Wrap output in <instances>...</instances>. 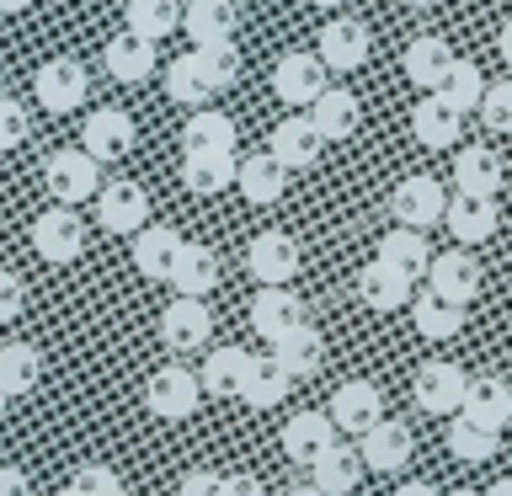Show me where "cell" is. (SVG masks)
I'll return each mask as SVG.
<instances>
[{"label":"cell","mask_w":512,"mask_h":496,"mask_svg":"<svg viewBox=\"0 0 512 496\" xmlns=\"http://www.w3.org/2000/svg\"><path fill=\"white\" fill-rule=\"evenodd\" d=\"M176 496H219V475H214V470H192Z\"/></svg>","instance_id":"cell-49"},{"label":"cell","mask_w":512,"mask_h":496,"mask_svg":"<svg viewBox=\"0 0 512 496\" xmlns=\"http://www.w3.org/2000/svg\"><path fill=\"white\" fill-rule=\"evenodd\" d=\"M310 475H315V491L320 496H347V491H358V480H363V459L352 454V448L331 443L326 454L310 464Z\"/></svg>","instance_id":"cell-31"},{"label":"cell","mask_w":512,"mask_h":496,"mask_svg":"<svg viewBox=\"0 0 512 496\" xmlns=\"http://www.w3.org/2000/svg\"><path fill=\"white\" fill-rule=\"evenodd\" d=\"M272 6H278V0H272Z\"/></svg>","instance_id":"cell-62"},{"label":"cell","mask_w":512,"mask_h":496,"mask_svg":"<svg viewBox=\"0 0 512 496\" xmlns=\"http://www.w3.org/2000/svg\"><path fill=\"white\" fill-rule=\"evenodd\" d=\"M272 358L288 379H310L320 374V363H326V342H320V331L310 320H299V326H288L283 336H272Z\"/></svg>","instance_id":"cell-15"},{"label":"cell","mask_w":512,"mask_h":496,"mask_svg":"<svg viewBox=\"0 0 512 496\" xmlns=\"http://www.w3.org/2000/svg\"><path fill=\"white\" fill-rule=\"evenodd\" d=\"M310 6H320V11H336V6H347V0H310Z\"/></svg>","instance_id":"cell-54"},{"label":"cell","mask_w":512,"mask_h":496,"mask_svg":"<svg viewBox=\"0 0 512 496\" xmlns=\"http://www.w3.org/2000/svg\"><path fill=\"white\" fill-rule=\"evenodd\" d=\"M438 496H475V491H438Z\"/></svg>","instance_id":"cell-58"},{"label":"cell","mask_w":512,"mask_h":496,"mask_svg":"<svg viewBox=\"0 0 512 496\" xmlns=\"http://www.w3.org/2000/svg\"><path fill=\"white\" fill-rule=\"evenodd\" d=\"M454 187L475 192V198H496L502 192V155L491 144H464L454 155Z\"/></svg>","instance_id":"cell-26"},{"label":"cell","mask_w":512,"mask_h":496,"mask_svg":"<svg viewBox=\"0 0 512 496\" xmlns=\"http://www.w3.org/2000/svg\"><path fill=\"white\" fill-rule=\"evenodd\" d=\"M406 6H416V11H427V6H438V0H406Z\"/></svg>","instance_id":"cell-57"},{"label":"cell","mask_w":512,"mask_h":496,"mask_svg":"<svg viewBox=\"0 0 512 496\" xmlns=\"http://www.w3.org/2000/svg\"><path fill=\"white\" fill-rule=\"evenodd\" d=\"M379 262L384 267H395L400 278H422L427 272V240H422V230H406V224H400V230H390L379 240Z\"/></svg>","instance_id":"cell-35"},{"label":"cell","mask_w":512,"mask_h":496,"mask_svg":"<svg viewBox=\"0 0 512 496\" xmlns=\"http://www.w3.org/2000/svg\"><path fill=\"white\" fill-rule=\"evenodd\" d=\"M91 198H96V219H102V230H112V235H134L139 224L150 219V198H144L139 182H102Z\"/></svg>","instance_id":"cell-4"},{"label":"cell","mask_w":512,"mask_h":496,"mask_svg":"<svg viewBox=\"0 0 512 496\" xmlns=\"http://www.w3.org/2000/svg\"><path fill=\"white\" fill-rule=\"evenodd\" d=\"M198 400H203L198 374H192V368H182V363L155 368L150 384H144V406H150L155 416H166V422H182V416H192V411H198Z\"/></svg>","instance_id":"cell-2"},{"label":"cell","mask_w":512,"mask_h":496,"mask_svg":"<svg viewBox=\"0 0 512 496\" xmlns=\"http://www.w3.org/2000/svg\"><path fill=\"white\" fill-rule=\"evenodd\" d=\"M459 123H464V112L448 107L438 91H427L422 102L411 107V134H416V144H427V150H448V144H459Z\"/></svg>","instance_id":"cell-24"},{"label":"cell","mask_w":512,"mask_h":496,"mask_svg":"<svg viewBox=\"0 0 512 496\" xmlns=\"http://www.w3.org/2000/svg\"><path fill=\"white\" fill-rule=\"evenodd\" d=\"M363 448H358V459H363V470H379V475H395V470H406L411 464V427L406 422H379L358 432Z\"/></svg>","instance_id":"cell-11"},{"label":"cell","mask_w":512,"mask_h":496,"mask_svg":"<svg viewBox=\"0 0 512 496\" xmlns=\"http://www.w3.org/2000/svg\"><path fill=\"white\" fill-rule=\"evenodd\" d=\"M166 96L171 102H187V107H198V102H214V86H208V75L198 70V59L182 54V59H171V70H166Z\"/></svg>","instance_id":"cell-42"},{"label":"cell","mask_w":512,"mask_h":496,"mask_svg":"<svg viewBox=\"0 0 512 496\" xmlns=\"http://www.w3.org/2000/svg\"><path fill=\"white\" fill-rule=\"evenodd\" d=\"M288 379L283 368H278V358H251L246 363V379H240V400H246V406H256V411H267V406H278V400L288 395Z\"/></svg>","instance_id":"cell-33"},{"label":"cell","mask_w":512,"mask_h":496,"mask_svg":"<svg viewBox=\"0 0 512 496\" xmlns=\"http://www.w3.org/2000/svg\"><path fill=\"white\" fill-rule=\"evenodd\" d=\"M192 59H198V70L208 75V86H214V91H230L235 86V75H240L235 38L230 43H198V48H192Z\"/></svg>","instance_id":"cell-44"},{"label":"cell","mask_w":512,"mask_h":496,"mask_svg":"<svg viewBox=\"0 0 512 496\" xmlns=\"http://www.w3.org/2000/svg\"><path fill=\"white\" fill-rule=\"evenodd\" d=\"M480 123L491 128V134H507L512 128V80H491V86H480Z\"/></svg>","instance_id":"cell-45"},{"label":"cell","mask_w":512,"mask_h":496,"mask_svg":"<svg viewBox=\"0 0 512 496\" xmlns=\"http://www.w3.org/2000/svg\"><path fill=\"white\" fill-rule=\"evenodd\" d=\"M486 496H512V486H507V480H496V486H491Z\"/></svg>","instance_id":"cell-55"},{"label":"cell","mask_w":512,"mask_h":496,"mask_svg":"<svg viewBox=\"0 0 512 496\" xmlns=\"http://www.w3.org/2000/svg\"><path fill=\"white\" fill-rule=\"evenodd\" d=\"M43 379V358H38V347H27V342H6L0 347V395H27L32 384Z\"/></svg>","instance_id":"cell-37"},{"label":"cell","mask_w":512,"mask_h":496,"mask_svg":"<svg viewBox=\"0 0 512 496\" xmlns=\"http://www.w3.org/2000/svg\"><path fill=\"white\" fill-rule=\"evenodd\" d=\"M443 182H432V176H406L395 192H390V214L406 224V230H432V224L443 219Z\"/></svg>","instance_id":"cell-7"},{"label":"cell","mask_w":512,"mask_h":496,"mask_svg":"<svg viewBox=\"0 0 512 496\" xmlns=\"http://www.w3.org/2000/svg\"><path fill=\"white\" fill-rule=\"evenodd\" d=\"M176 246H182V235H176L171 224H150V219H144L134 230V267L144 272V278H166Z\"/></svg>","instance_id":"cell-29"},{"label":"cell","mask_w":512,"mask_h":496,"mask_svg":"<svg viewBox=\"0 0 512 496\" xmlns=\"http://www.w3.org/2000/svg\"><path fill=\"white\" fill-rule=\"evenodd\" d=\"M0 496H27V475L11 470V464H0Z\"/></svg>","instance_id":"cell-51"},{"label":"cell","mask_w":512,"mask_h":496,"mask_svg":"<svg viewBox=\"0 0 512 496\" xmlns=\"http://www.w3.org/2000/svg\"><path fill=\"white\" fill-rule=\"evenodd\" d=\"M246 363H251L246 347H214V352L203 358L198 390H208V395H235L240 379H246Z\"/></svg>","instance_id":"cell-36"},{"label":"cell","mask_w":512,"mask_h":496,"mask_svg":"<svg viewBox=\"0 0 512 496\" xmlns=\"http://www.w3.org/2000/svg\"><path fill=\"white\" fill-rule=\"evenodd\" d=\"M331 427H342V432H368L384 416L379 406V390L368 379H347V384H336V395H331Z\"/></svg>","instance_id":"cell-21"},{"label":"cell","mask_w":512,"mask_h":496,"mask_svg":"<svg viewBox=\"0 0 512 496\" xmlns=\"http://www.w3.org/2000/svg\"><path fill=\"white\" fill-rule=\"evenodd\" d=\"M54 496H80V491H70V486H64V491H54Z\"/></svg>","instance_id":"cell-59"},{"label":"cell","mask_w":512,"mask_h":496,"mask_svg":"<svg viewBox=\"0 0 512 496\" xmlns=\"http://www.w3.org/2000/svg\"><path fill=\"white\" fill-rule=\"evenodd\" d=\"M246 267H251L256 283H288V278L299 272V246H294V235H283V230L256 235L251 251H246Z\"/></svg>","instance_id":"cell-19"},{"label":"cell","mask_w":512,"mask_h":496,"mask_svg":"<svg viewBox=\"0 0 512 496\" xmlns=\"http://www.w3.org/2000/svg\"><path fill=\"white\" fill-rule=\"evenodd\" d=\"M331 443H336V427H331L326 411H299L283 422V454L294 464H315Z\"/></svg>","instance_id":"cell-25"},{"label":"cell","mask_w":512,"mask_h":496,"mask_svg":"<svg viewBox=\"0 0 512 496\" xmlns=\"http://www.w3.org/2000/svg\"><path fill=\"white\" fill-rule=\"evenodd\" d=\"M176 27L198 43H230L235 38V0H182V16Z\"/></svg>","instance_id":"cell-20"},{"label":"cell","mask_w":512,"mask_h":496,"mask_svg":"<svg viewBox=\"0 0 512 496\" xmlns=\"http://www.w3.org/2000/svg\"><path fill=\"white\" fill-rule=\"evenodd\" d=\"M480 86H486V75H480L470 59H454V64L443 70V80H438V96H443L448 107L470 112V107L480 102Z\"/></svg>","instance_id":"cell-43"},{"label":"cell","mask_w":512,"mask_h":496,"mask_svg":"<svg viewBox=\"0 0 512 496\" xmlns=\"http://www.w3.org/2000/svg\"><path fill=\"white\" fill-rule=\"evenodd\" d=\"M0 416H6V395H0Z\"/></svg>","instance_id":"cell-60"},{"label":"cell","mask_w":512,"mask_h":496,"mask_svg":"<svg viewBox=\"0 0 512 496\" xmlns=\"http://www.w3.org/2000/svg\"><path fill=\"white\" fill-rule=\"evenodd\" d=\"M454 64V48H448L443 38H411L406 43V80L422 91H438L443 70Z\"/></svg>","instance_id":"cell-34"},{"label":"cell","mask_w":512,"mask_h":496,"mask_svg":"<svg viewBox=\"0 0 512 496\" xmlns=\"http://www.w3.org/2000/svg\"><path fill=\"white\" fill-rule=\"evenodd\" d=\"M358 294H363L368 310H400V304L411 299V278H400L395 267H384L374 256V262L358 272Z\"/></svg>","instance_id":"cell-32"},{"label":"cell","mask_w":512,"mask_h":496,"mask_svg":"<svg viewBox=\"0 0 512 496\" xmlns=\"http://www.w3.org/2000/svg\"><path fill=\"white\" fill-rule=\"evenodd\" d=\"M304 118L320 134V144H342L352 128H358V96L342 86H320V96L304 107Z\"/></svg>","instance_id":"cell-17"},{"label":"cell","mask_w":512,"mask_h":496,"mask_svg":"<svg viewBox=\"0 0 512 496\" xmlns=\"http://www.w3.org/2000/svg\"><path fill=\"white\" fill-rule=\"evenodd\" d=\"M32 246H38L43 262H75L80 246H86V224L75 219L70 203L48 208V214H38V224H32Z\"/></svg>","instance_id":"cell-5"},{"label":"cell","mask_w":512,"mask_h":496,"mask_svg":"<svg viewBox=\"0 0 512 496\" xmlns=\"http://www.w3.org/2000/svg\"><path fill=\"white\" fill-rule=\"evenodd\" d=\"M43 187L54 192L59 203H86L96 187H102V160H91L86 150H54L43 160Z\"/></svg>","instance_id":"cell-1"},{"label":"cell","mask_w":512,"mask_h":496,"mask_svg":"<svg viewBox=\"0 0 512 496\" xmlns=\"http://www.w3.org/2000/svg\"><path fill=\"white\" fill-rule=\"evenodd\" d=\"M182 16V0H128V32L134 38H166Z\"/></svg>","instance_id":"cell-40"},{"label":"cell","mask_w":512,"mask_h":496,"mask_svg":"<svg viewBox=\"0 0 512 496\" xmlns=\"http://www.w3.org/2000/svg\"><path fill=\"white\" fill-rule=\"evenodd\" d=\"M235 182V150H187L182 160V187L198 198H214Z\"/></svg>","instance_id":"cell-27"},{"label":"cell","mask_w":512,"mask_h":496,"mask_svg":"<svg viewBox=\"0 0 512 496\" xmlns=\"http://www.w3.org/2000/svg\"><path fill=\"white\" fill-rule=\"evenodd\" d=\"M411 395L416 406H422L427 416H454L459 411V395H464V368L459 363H422L411 379Z\"/></svg>","instance_id":"cell-8"},{"label":"cell","mask_w":512,"mask_h":496,"mask_svg":"<svg viewBox=\"0 0 512 496\" xmlns=\"http://www.w3.org/2000/svg\"><path fill=\"white\" fill-rule=\"evenodd\" d=\"M448 235L459 240V246H480V240L496 235V198H475V192H459V198L443 203V219Z\"/></svg>","instance_id":"cell-16"},{"label":"cell","mask_w":512,"mask_h":496,"mask_svg":"<svg viewBox=\"0 0 512 496\" xmlns=\"http://www.w3.org/2000/svg\"><path fill=\"white\" fill-rule=\"evenodd\" d=\"M395 496H438L427 486V480H406V486H395Z\"/></svg>","instance_id":"cell-52"},{"label":"cell","mask_w":512,"mask_h":496,"mask_svg":"<svg viewBox=\"0 0 512 496\" xmlns=\"http://www.w3.org/2000/svg\"><path fill=\"white\" fill-rule=\"evenodd\" d=\"M288 496H320L315 486H294V491H288Z\"/></svg>","instance_id":"cell-56"},{"label":"cell","mask_w":512,"mask_h":496,"mask_svg":"<svg viewBox=\"0 0 512 496\" xmlns=\"http://www.w3.org/2000/svg\"><path fill=\"white\" fill-rule=\"evenodd\" d=\"M315 59L326 64V70H336V75L363 70V64H368V27L352 22V16H336V22H326V27H320Z\"/></svg>","instance_id":"cell-6"},{"label":"cell","mask_w":512,"mask_h":496,"mask_svg":"<svg viewBox=\"0 0 512 496\" xmlns=\"http://www.w3.org/2000/svg\"><path fill=\"white\" fill-rule=\"evenodd\" d=\"M27 139V107L11 102V96H0V150H11V144Z\"/></svg>","instance_id":"cell-47"},{"label":"cell","mask_w":512,"mask_h":496,"mask_svg":"<svg viewBox=\"0 0 512 496\" xmlns=\"http://www.w3.org/2000/svg\"><path fill=\"white\" fill-rule=\"evenodd\" d=\"M406 304H411V315H416V331L432 336V342H443V336H459V326H464V304L432 294V288H427L422 299H406Z\"/></svg>","instance_id":"cell-39"},{"label":"cell","mask_w":512,"mask_h":496,"mask_svg":"<svg viewBox=\"0 0 512 496\" xmlns=\"http://www.w3.org/2000/svg\"><path fill=\"white\" fill-rule=\"evenodd\" d=\"M182 144L187 150H235V118L230 112H214V107H192Z\"/></svg>","instance_id":"cell-38"},{"label":"cell","mask_w":512,"mask_h":496,"mask_svg":"<svg viewBox=\"0 0 512 496\" xmlns=\"http://www.w3.org/2000/svg\"><path fill=\"white\" fill-rule=\"evenodd\" d=\"M326 64H320L315 54H283L278 64H272V91H278V102L288 107H310L320 86H326Z\"/></svg>","instance_id":"cell-10"},{"label":"cell","mask_w":512,"mask_h":496,"mask_svg":"<svg viewBox=\"0 0 512 496\" xmlns=\"http://www.w3.org/2000/svg\"><path fill=\"white\" fill-rule=\"evenodd\" d=\"M171 288L176 294H187V299H203L208 288L219 283V256L208 251V246H198V240H182L176 246V256H171Z\"/></svg>","instance_id":"cell-23"},{"label":"cell","mask_w":512,"mask_h":496,"mask_svg":"<svg viewBox=\"0 0 512 496\" xmlns=\"http://www.w3.org/2000/svg\"><path fill=\"white\" fill-rule=\"evenodd\" d=\"M22 304H27V288H22V278H16V272H6V267H0V326H6V320H16V315H22Z\"/></svg>","instance_id":"cell-48"},{"label":"cell","mask_w":512,"mask_h":496,"mask_svg":"<svg viewBox=\"0 0 512 496\" xmlns=\"http://www.w3.org/2000/svg\"><path fill=\"white\" fill-rule=\"evenodd\" d=\"M230 187H240L251 203H278L283 187H288V171L272 155H246V160H235V182Z\"/></svg>","instance_id":"cell-30"},{"label":"cell","mask_w":512,"mask_h":496,"mask_svg":"<svg viewBox=\"0 0 512 496\" xmlns=\"http://www.w3.org/2000/svg\"><path fill=\"white\" fill-rule=\"evenodd\" d=\"M459 416H464V422H475V427L502 432V427L512 422V390H507V379H496V374H475V379H464Z\"/></svg>","instance_id":"cell-3"},{"label":"cell","mask_w":512,"mask_h":496,"mask_svg":"<svg viewBox=\"0 0 512 496\" xmlns=\"http://www.w3.org/2000/svg\"><path fill=\"white\" fill-rule=\"evenodd\" d=\"M219 496H267V491H262V480H256V475H224Z\"/></svg>","instance_id":"cell-50"},{"label":"cell","mask_w":512,"mask_h":496,"mask_svg":"<svg viewBox=\"0 0 512 496\" xmlns=\"http://www.w3.org/2000/svg\"><path fill=\"white\" fill-rule=\"evenodd\" d=\"M32 0H0V16H11V11H27Z\"/></svg>","instance_id":"cell-53"},{"label":"cell","mask_w":512,"mask_h":496,"mask_svg":"<svg viewBox=\"0 0 512 496\" xmlns=\"http://www.w3.org/2000/svg\"><path fill=\"white\" fill-rule=\"evenodd\" d=\"M102 59H107V75L123 80V86H139V80L155 75V43L134 38V32H118V38L102 48Z\"/></svg>","instance_id":"cell-28"},{"label":"cell","mask_w":512,"mask_h":496,"mask_svg":"<svg viewBox=\"0 0 512 496\" xmlns=\"http://www.w3.org/2000/svg\"><path fill=\"white\" fill-rule=\"evenodd\" d=\"M32 91H38V102L48 112H75L80 102H86V91H91V80H86V64H75V59H48L38 80H32Z\"/></svg>","instance_id":"cell-9"},{"label":"cell","mask_w":512,"mask_h":496,"mask_svg":"<svg viewBox=\"0 0 512 496\" xmlns=\"http://www.w3.org/2000/svg\"><path fill=\"white\" fill-rule=\"evenodd\" d=\"M427 288L432 294H443V299H454V304H470L480 294V262L470 251H443V256H427Z\"/></svg>","instance_id":"cell-12"},{"label":"cell","mask_w":512,"mask_h":496,"mask_svg":"<svg viewBox=\"0 0 512 496\" xmlns=\"http://www.w3.org/2000/svg\"><path fill=\"white\" fill-rule=\"evenodd\" d=\"M267 155L278 160L283 171H310L315 160H320V134L310 128V118H304V112H288V118L272 128Z\"/></svg>","instance_id":"cell-14"},{"label":"cell","mask_w":512,"mask_h":496,"mask_svg":"<svg viewBox=\"0 0 512 496\" xmlns=\"http://www.w3.org/2000/svg\"><path fill=\"white\" fill-rule=\"evenodd\" d=\"M112 496H128V491H123V486H118V491H112Z\"/></svg>","instance_id":"cell-61"},{"label":"cell","mask_w":512,"mask_h":496,"mask_svg":"<svg viewBox=\"0 0 512 496\" xmlns=\"http://www.w3.org/2000/svg\"><path fill=\"white\" fill-rule=\"evenodd\" d=\"M496 443H502V432H491V427H475V422H464V416L448 422V454L464 459V464H486L496 454Z\"/></svg>","instance_id":"cell-41"},{"label":"cell","mask_w":512,"mask_h":496,"mask_svg":"<svg viewBox=\"0 0 512 496\" xmlns=\"http://www.w3.org/2000/svg\"><path fill=\"white\" fill-rule=\"evenodd\" d=\"M70 491H80V496H112V491H118V475H112L107 464H80L75 480H70Z\"/></svg>","instance_id":"cell-46"},{"label":"cell","mask_w":512,"mask_h":496,"mask_svg":"<svg viewBox=\"0 0 512 496\" xmlns=\"http://www.w3.org/2000/svg\"><path fill=\"white\" fill-rule=\"evenodd\" d=\"M208 336H214V315L203 310V299H171L166 315H160V342L171 352H198Z\"/></svg>","instance_id":"cell-13"},{"label":"cell","mask_w":512,"mask_h":496,"mask_svg":"<svg viewBox=\"0 0 512 496\" xmlns=\"http://www.w3.org/2000/svg\"><path fill=\"white\" fill-rule=\"evenodd\" d=\"M80 144H86L91 160H123L128 150H134V118L118 112V107H96L91 118H86Z\"/></svg>","instance_id":"cell-18"},{"label":"cell","mask_w":512,"mask_h":496,"mask_svg":"<svg viewBox=\"0 0 512 496\" xmlns=\"http://www.w3.org/2000/svg\"><path fill=\"white\" fill-rule=\"evenodd\" d=\"M304 320V299L299 294H288V283H262L256 288V299H251V326L256 336H283L288 326H299Z\"/></svg>","instance_id":"cell-22"}]
</instances>
